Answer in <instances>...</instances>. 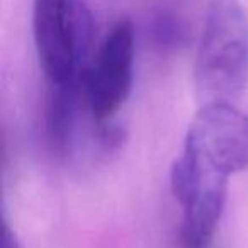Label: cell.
I'll use <instances>...</instances> for the list:
<instances>
[{"label": "cell", "instance_id": "1", "mask_svg": "<svg viewBox=\"0 0 248 248\" xmlns=\"http://www.w3.org/2000/svg\"><path fill=\"white\" fill-rule=\"evenodd\" d=\"M199 106L234 104L248 87V12L240 0H211L194 66Z\"/></svg>", "mask_w": 248, "mask_h": 248}, {"label": "cell", "instance_id": "2", "mask_svg": "<svg viewBox=\"0 0 248 248\" xmlns=\"http://www.w3.org/2000/svg\"><path fill=\"white\" fill-rule=\"evenodd\" d=\"M32 38L48 83L66 82L87 65L92 11L85 0H32Z\"/></svg>", "mask_w": 248, "mask_h": 248}, {"label": "cell", "instance_id": "3", "mask_svg": "<svg viewBox=\"0 0 248 248\" xmlns=\"http://www.w3.org/2000/svg\"><path fill=\"white\" fill-rule=\"evenodd\" d=\"M135 78V26L123 17L110 28L80 73L83 102L95 124L114 119L128 100Z\"/></svg>", "mask_w": 248, "mask_h": 248}, {"label": "cell", "instance_id": "4", "mask_svg": "<svg viewBox=\"0 0 248 248\" xmlns=\"http://www.w3.org/2000/svg\"><path fill=\"white\" fill-rule=\"evenodd\" d=\"M182 153L211 173L230 179L248 169V114L236 104L199 106L184 140Z\"/></svg>", "mask_w": 248, "mask_h": 248}, {"label": "cell", "instance_id": "5", "mask_svg": "<svg viewBox=\"0 0 248 248\" xmlns=\"http://www.w3.org/2000/svg\"><path fill=\"white\" fill-rule=\"evenodd\" d=\"M170 187L182 207L180 243L184 248H207L223 216L228 179L201 169L180 153L170 169Z\"/></svg>", "mask_w": 248, "mask_h": 248}, {"label": "cell", "instance_id": "6", "mask_svg": "<svg viewBox=\"0 0 248 248\" xmlns=\"http://www.w3.org/2000/svg\"><path fill=\"white\" fill-rule=\"evenodd\" d=\"M80 73L66 82L48 83L45 114L46 140L51 153L58 158H65L72 150L78 110L85 109Z\"/></svg>", "mask_w": 248, "mask_h": 248}, {"label": "cell", "instance_id": "7", "mask_svg": "<svg viewBox=\"0 0 248 248\" xmlns=\"http://www.w3.org/2000/svg\"><path fill=\"white\" fill-rule=\"evenodd\" d=\"M153 41L158 48L162 49H172L177 48L186 38L184 26L170 14H160L153 21Z\"/></svg>", "mask_w": 248, "mask_h": 248}, {"label": "cell", "instance_id": "8", "mask_svg": "<svg viewBox=\"0 0 248 248\" xmlns=\"http://www.w3.org/2000/svg\"><path fill=\"white\" fill-rule=\"evenodd\" d=\"M0 248H22L16 231L11 228L5 216L2 217V240H0Z\"/></svg>", "mask_w": 248, "mask_h": 248}]
</instances>
